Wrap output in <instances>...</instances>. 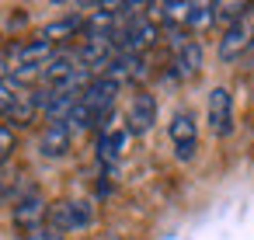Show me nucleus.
Instances as JSON below:
<instances>
[{
    "instance_id": "1",
    "label": "nucleus",
    "mask_w": 254,
    "mask_h": 240,
    "mask_svg": "<svg viewBox=\"0 0 254 240\" xmlns=\"http://www.w3.org/2000/svg\"><path fill=\"white\" fill-rule=\"evenodd\" d=\"M115 94H119V84L112 77H94L87 84V91L80 94V105L73 108L70 115V129L73 132H84V129H94L101 125L108 115H112V105H115Z\"/></svg>"
},
{
    "instance_id": "2",
    "label": "nucleus",
    "mask_w": 254,
    "mask_h": 240,
    "mask_svg": "<svg viewBox=\"0 0 254 240\" xmlns=\"http://www.w3.org/2000/svg\"><path fill=\"white\" fill-rule=\"evenodd\" d=\"M56 56V49H53V42H46V39H32V42H25V46H18L14 53H11V60H7V66H11V80L14 84H21V80H42V70L49 66V60Z\"/></svg>"
},
{
    "instance_id": "3",
    "label": "nucleus",
    "mask_w": 254,
    "mask_h": 240,
    "mask_svg": "<svg viewBox=\"0 0 254 240\" xmlns=\"http://www.w3.org/2000/svg\"><path fill=\"white\" fill-rule=\"evenodd\" d=\"M94 223V205L84 202V198H60L49 205V226H56L63 237L66 233H77V230H87Z\"/></svg>"
},
{
    "instance_id": "4",
    "label": "nucleus",
    "mask_w": 254,
    "mask_h": 240,
    "mask_svg": "<svg viewBox=\"0 0 254 240\" xmlns=\"http://www.w3.org/2000/svg\"><path fill=\"white\" fill-rule=\"evenodd\" d=\"M167 136H171V146H174V157L181 164H188L198 150V122L191 112H174V119L167 122Z\"/></svg>"
},
{
    "instance_id": "5",
    "label": "nucleus",
    "mask_w": 254,
    "mask_h": 240,
    "mask_svg": "<svg viewBox=\"0 0 254 240\" xmlns=\"http://www.w3.org/2000/svg\"><path fill=\"white\" fill-rule=\"evenodd\" d=\"M157 125V98L150 91H136L129 98V112H126V132L129 136H146Z\"/></svg>"
},
{
    "instance_id": "6",
    "label": "nucleus",
    "mask_w": 254,
    "mask_h": 240,
    "mask_svg": "<svg viewBox=\"0 0 254 240\" xmlns=\"http://www.w3.org/2000/svg\"><path fill=\"white\" fill-rule=\"evenodd\" d=\"M171 66H174V73L181 80L198 77V70H202V46L191 35H174V42H171Z\"/></svg>"
},
{
    "instance_id": "7",
    "label": "nucleus",
    "mask_w": 254,
    "mask_h": 240,
    "mask_svg": "<svg viewBox=\"0 0 254 240\" xmlns=\"http://www.w3.org/2000/svg\"><path fill=\"white\" fill-rule=\"evenodd\" d=\"M205 119H209V129L212 136H230L233 132V94L226 87H212L209 91V101H205Z\"/></svg>"
},
{
    "instance_id": "8",
    "label": "nucleus",
    "mask_w": 254,
    "mask_h": 240,
    "mask_svg": "<svg viewBox=\"0 0 254 240\" xmlns=\"http://www.w3.org/2000/svg\"><path fill=\"white\" fill-rule=\"evenodd\" d=\"M46 223H49V205H46V198H42L39 191L18 195V205H14V230L32 233V230H39V226H46Z\"/></svg>"
},
{
    "instance_id": "9",
    "label": "nucleus",
    "mask_w": 254,
    "mask_h": 240,
    "mask_svg": "<svg viewBox=\"0 0 254 240\" xmlns=\"http://www.w3.org/2000/svg\"><path fill=\"white\" fill-rule=\"evenodd\" d=\"M70 146H73V129L66 122H46V129L39 136V153L46 160H60L70 153Z\"/></svg>"
},
{
    "instance_id": "10",
    "label": "nucleus",
    "mask_w": 254,
    "mask_h": 240,
    "mask_svg": "<svg viewBox=\"0 0 254 240\" xmlns=\"http://www.w3.org/2000/svg\"><path fill=\"white\" fill-rule=\"evenodd\" d=\"M251 42H254V28H251L247 21L230 25V28L223 32V39H219V60H223V63H237V60L251 49Z\"/></svg>"
},
{
    "instance_id": "11",
    "label": "nucleus",
    "mask_w": 254,
    "mask_h": 240,
    "mask_svg": "<svg viewBox=\"0 0 254 240\" xmlns=\"http://www.w3.org/2000/svg\"><path fill=\"white\" fill-rule=\"evenodd\" d=\"M77 73H84V63H80V53H56L53 60H49V66L42 70V84L46 87H60V84H66V80H73Z\"/></svg>"
},
{
    "instance_id": "12",
    "label": "nucleus",
    "mask_w": 254,
    "mask_h": 240,
    "mask_svg": "<svg viewBox=\"0 0 254 240\" xmlns=\"http://www.w3.org/2000/svg\"><path fill=\"white\" fill-rule=\"evenodd\" d=\"M105 77H112L119 87L122 84H132V80H143L146 77V56H136V53H119L115 56V63L108 66V73Z\"/></svg>"
},
{
    "instance_id": "13",
    "label": "nucleus",
    "mask_w": 254,
    "mask_h": 240,
    "mask_svg": "<svg viewBox=\"0 0 254 240\" xmlns=\"http://www.w3.org/2000/svg\"><path fill=\"white\" fill-rule=\"evenodd\" d=\"M39 115H42V91H25V94H18V101L11 105L7 125H11V129H21V125H32Z\"/></svg>"
},
{
    "instance_id": "14",
    "label": "nucleus",
    "mask_w": 254,
    "mask_h": 240,
    "mask_svg": "<svg viewBox=\"0 0 254 240\" xmlns=\"http://www.w3.org/2000/svg\"><path fill=\"white\" fill-rule=\"evenodd\" d=\"M126 143H129V132H126V129H108V132H101V139H98V160H101V164H115V160L122 157Z\"/></svg>"
},
{
    "instance_id": "15",
    "label": "nucleus",
    "mask_w": 254,
    "mask_h": 240,
    "mask_svg": "<svg viewBox=\"0 0 254 240\" xmlns=\"http://www.w3.org/2000/svg\"><path fill=\"white\" fill-rule=\"evenodd\" d=\"M84 18H77V14H70V18H60V21H53V25H46L42 28V39L46 42H63V39H73L77 32H84Z\"/></svg>"
},
{
    "instance_id": "16",
    "label": "nucleus",
    "mask_w": 254,
    "mask_h": 240,
    "mask_svg": "<svg viewBox=\"0 0 254 240\" xmlns=\"http://www.w3.org/2000/svg\"><path fill=\"white\" fill-rule=\"evenodd\" d=\"M216 21V4H191V11H188V28H205V25H212Z\"/></svg>"
},
{
    "instance_id": "17",
    "label": "nucleus",
    "mask_w": 254,
    "mask_h": 240,
    "mask_svg": "<svg viewBox=\"0 0 254 240\" xmlns=\"http://www.w3.org/2000/svg\"><path fill=\"white\" fill-rule=\"evenodd\" d=\"M18 94H21V84H14L11 77L0 80V115H4V119H7V112H11V105L18 101Z\"/></svg>"
},
{
    "instance_id": "18",
    "label": "nucleus",
    "mask_w": 254,
    "mask_h": 240,
    "mask_svg": "<svg viewBox=\"0 0 254 240\" xmlns=\"http://www.w3.org/2000/svg\"><path fill=\"white\" fill-rule=\"evenodd\" d=\"M244 11H247V4H216V21H226V28H230V25L244 21Z\"/></svg>"
},
{
    "instance_id": "19",
    "label": "nucleus",
    "mask_w": 254,
    "mask_h": 240,
    "mask_svg": "<svg viewBox=\"0 0 254 240\" xmlns=\"http://www.w3.org/2000/svg\"><path fill=\"white\" fill-rule=\"evenodd\" d=\"M14 146H18V139H14V129H11V125H0V167L7 164V157L14 153Z\"/></svg>"
},
{
    "instance_id": "20",
    "label": "nucleus",
    "mask_w": 254,
    "mask_h": 240,
    "mask_svg": "<svg viewBox=\"0 0 254 240\" xmlns=\"http://www.w3.org/2000/svg\"><path fill=\"white\" fill-rule=\"evenodd\" d=\"M21 240H63V233H60L56 226H49V223H46V226H39V230H32V233H25Z\"/></svg>"
},
{
    "instance_id": "21",
    "label": "nucleus",
    "mask_w": 254,
    "mask_h": 240,
    "mask_svg": "<svg viewBox=\"0 0 254 240\" xmlns=\"http://www.w3.org/2000/svg\"><path fill=\"white\" fill-rule=\"evenodd\" d=\"M11 77V66H7V60H0V80H7Z\"/></svg>"
},
{
    "instance_id": "22",
    "label": "nucleus",
    "mask_w": 254,
    "mask_h": 240,
    "mask_svg": "<svg viewBox=\"0 0 254 240\" xmlns=\"http://www.w3.org/2000/svg\"><path fill=\"white\" fill-rule=\"evenodd\" d=\"M4 198H7V178L0 174V202H4Z\"/></svg>"
}]
</instances>
